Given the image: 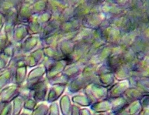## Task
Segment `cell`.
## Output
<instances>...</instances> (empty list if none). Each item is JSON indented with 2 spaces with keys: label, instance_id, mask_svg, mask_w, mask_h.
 Returning <instances> with one entry per match:
<instances>
[{
  "label": "cell",
  "instance_id": "6da1fadb",
  "mask_svg": "<svg viewBox=\"0 0 149 115\" xmlns=\"http://www.w3.org/2000/svg\"><path fill=\"white\" fill-rule=\"evenodd\" d=\"M9 111H10V106L9 105L3 107L2 110L0 111V115H9Z\"/></svg>",
  "mask_w": 149,
  "mask_h": 115
}]
</instances>
